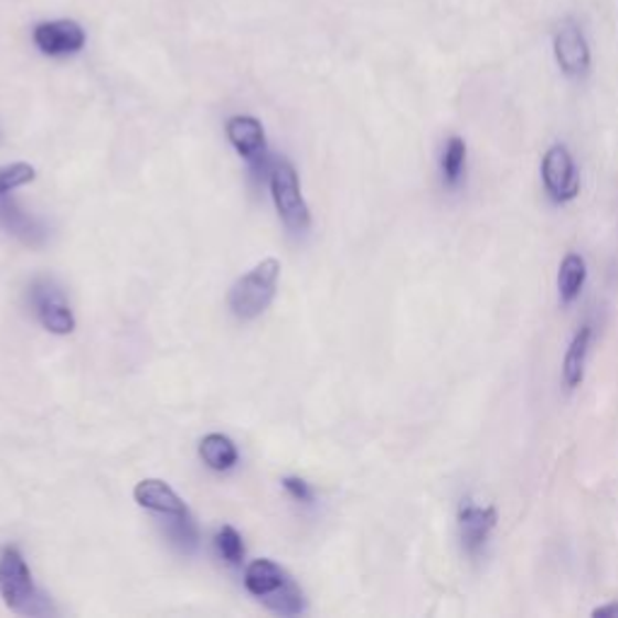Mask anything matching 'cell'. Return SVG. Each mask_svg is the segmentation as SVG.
<instances>
[{"mask_svg": "<svg viewBox=\"0 0 618 618\" xmlns=\"http://www.w3.org/2000/svg\"><path fill=\"white\" fill-rule=\"evenodd\" d=\"M244 587L252 597L264 601L278 616L305 614V595L295 579L278 563L259 558L252 561L244 571Z\"/></svg>", "mask_w": 618, "mask_h": 618, "instance_id": "1", "label": "cell"}, {"mask_svg": "<svg viewBox=\"0 0 618 618\" xmlns=\"http://www.w3.org/2000/svg\"><path fill=\"white\" fill-rule=\"evenodd\" d=\"M0 597L10 611L20 616H44L51 611L18 546L0 548Z\"/></svg>", "mask_w": 618, "mask_h": 618, "instance_id": "2", "label": "cell"}, {"mask_svg": "<svg viewBox=\"0 0 618 618\" xmlns=\"http://www.w3.org/2000/svg\"><path fill=\"white\" fill-rule=\"evenodd\" d=\"M280 278V262L278 259H264L256 264L249 274H244L235 286L230 288L227 305L232 315L239 319H256L264 315L268 305L276 298Z\"/></svg>", "mask_w": 618, "mask_h": 618, "instance_id": "3", "label": "cell"}, {"mask_svg": "<svg viewBox=\"0 0 618 618\" xmlns=\"http://www.w3.org/2000/svg\"><path fill=\"white\" fill-rule=\"evenodd\" d=\"M270 199L276 203L280 221L292 232H305L309 223H312L309 205L305 203L300 191L298 172H295V167L286 160L278 162L274 170H270Z\"/></svg>", "mask_w": 618, "mask_h": 618, "instance_id": "4", "label": "cell"}, {"mask_svg": "<svg viewBox=\"0 0 618 618\" xmlns=\"http://www.w3.org/2000/svg\"><path fill=\"white\" fill-rule=\"evenodd\" d=\"M498 526V510L491 505H479L471 498L461 500L457 508V532L461 548L469 558H481Z\"/></svg>", "mask_w": 618, "mask_h": 618, "instance_id": "5", "label": "cell"}, {"mask_svg": "<svg viewBox=\"0 0 618 618\" xmlns=\"http://www.w3.org/2000/svg\"><path fill=\"white\" fill-rule=\"evenodd\" d=\"M30 302L34 307L36 319L42 321V327L56 337H66L75 329V317L71 312V305L63 298L61 288L54 280L39 278L30 288Z\"/></svg>", "mask_w": 618, "mask_h": 618, "instance_id": "6", "label": "cell"}, {"mask_svg": "<svg viewBox=\"0 0 618 618\" xmlns=\"http://www.w3.org/2000/svg\"><path fill=\"white\" fill-rule=\"evenodd\" d=\"M541 182L556 203H568L579 193V174L571 150L563 143L551 146L541 160Z\"/></svg>", "mask_w": 618, "mask_h": 618, "instance_id": "7", "label": "cell"}, {"mask_svg": "<svg viewBox=\"0 0 618 618\" xmlns=\"http://www.w3.org/2000/svg\"><path fill=\"white\" fill-rule=\"evenodd\" d=\"M553 56L558 68L568 77H585L592 66V51L583 28L575 22H565L553 34Z\"/></svg>", "mask_w": 618, "mask_h": 618, "instance_id": "8", "label": "cell"}, {"mask_svg": "<svg viewBox=\"0 0 618 618\" xmlns=\"http://www.w3.org/2000/svg\"><path fill=\"white\" fill-rule=\"evenodd\" d=\"M32 39H34V46L42 51L44 56L51 58L81 54L87 42L85 30L75 20H54V22L36 24Z\"/></svg>", "mask_w": 618, "mask_h": 618, "instance_id": "9", "label": "cell"}, {"mask_svg": "<svg viewBox=\"0 0 618 618\" xmlns=\"http://www.w3.org/2000/svg\"><path fill=\"white\" fill-rule=\"evenodd\" d=\"M227 140L244 160L259 167L266 162V134L259 119L254 116H232L225 124Z\"/></svg>", "mask_w": 618, "mask_h": 618, "instance_id": "10", "label": "cell"}, {"mask_svg": "<svg viewBox=\"0 0 618 618\" xmlns=\"http://www.w3.org/2000/svg\"><path fill=\"white\" fill-rule=\"evenodd\" d=\"M0 227H6L10 235H15L24 244H32V247H39L46 239V227L36 217L24 213L12 199V193L0 196Z\"/></svg>", "mask_w": 618, "mask_h": 618, "instance_id": "11", "label": "cell"}, {"mask_svg": "<svg viewBox=\"0 0 618 618\" xmlns=\"http://www.w3.org/2000/svg\"><path fill=\"white\" fill-rule=\"evenodd\" d=\"M134 498L140 508L158 512V514H162V518H170V514H182L189 510L184 505V500L177 496L174 488L160 479L140 481L134 488Z\"/></svg>", "mask_w": 618, "mask_h": 618, "instance_id": "12", "label": "cell"}, {"mask_svg": "<svg viewBox=\"0 0 618 618\" xmlns=\"http://www.w3.org/2000/svg\"><path fill=\"white\" fill-rule=\"evenodd\" d=\"M589 343H592V327L583 324L575 331V337L563 358V382L568 390H577V386L585 380Z\"/></svg>", "mask_w": 618, "mask_h": 618, "instance_id": "13", "label": "cell"}, {"mask_svg": "<svg viewBox=\"0 0 618 618\" xmlns=\"http://www.w3.org/2000/svg\"><path fill=\"white\" fill-rule=\"evenodd\" d=\"M199 455L213 471H230L239 459L235 443H232L227 435H221V433L205 435L201 445H199Z\"/></svg>", "mask_w": 618, "mask_h": 618, "instance_id": "14", "label": "cell"}, {"mask_svg": "<svg viewBox=\"0 0 618 618\" xmlns=\"http://www.w3.org/2000/svg\"><path fill=\"white\" fill-rule=\"evenodd\" d=\"M587 280V262L579 254H568L561 262L558 268V292L565 305H571L579 298Z\"/></svg>", "mask_w": 618, "mask_h": 618, "instance_id": "15", "label": "cell"}, {"mask_svg": "<svg viewBox=\"0 0 618 618\" xmlns=\"http://www.w3.org/2000/svg\"><path fill=\"white\" fill-rule=\"evenodd\" d=\"M440 170H443V179L447 187L461 184L464 172H467V143H464V138L452 136L447 140V146L443 150Z\"/></svg>", "mask_w": 618, "mask_h": 618, "instance_id": "16", "label": "cell"}, {"mask_svg": "<svg viewBox=\"0 0 618 618\" xmlns=\"http://www.w3.org/2000/svg\"><path fill=\"white\" fill-rule=\"evenodd\" d=\"M170 522H167V534L172 536V541L177 546H182L187 551L191 548H196L199 544V530H196V522H193V518L187 512L182 514H170L167 518Z\"/></svg>", "mask_w": 618, "mask_h": 618, "instance_id": "17", "label": "cell"}, {"mask_svg": "<svg viewBox=\"0 0 618 618\" xmlns=\"http://www.w3.org/2000/svg\"><path fill=\"white\" fill-rule=\"evenodd\" d=\"M36 179V170L28 162H12L0 167V196L12 193L15 189L30 184Z\"/></svg>", "mask_w": 618, "mask_h": 618, "instance_id": "18", "label": "cell"}, {"mask_svg": "<svg viewBox=\"0 0 618 618\" xmlns=\"http://www.w3.org/2000/svg\"><path fill=\"white\" fill-rule=\"evenodd\" d=\"M215 546L217 553L230 563V565H239L244 561V544H242V536L235 530V526H221L215 534Z\"/></svg>", "mask_w": 618, "mask_h": 618, "instance_id": "19", "label": "cell"}, {"mask_svg": "<svg viewBox=\"0 0 618 618\" xmlns=\"http://www.w3.org/2000/svg\"><path fill=\"white\" fill-rule=\"evenodd\" d=\"M283 488H286V491L300 502H312L315 500L312 488H309L307 481L298 479V476H288V479H283Z\"/></svg>", "mask_w": 618, "mask_h": 618, "instance_id": "20", "label": "cell"}, {"mask_svg": "<svg viewBox=\"0 0 618 618\" xmlns=\"http://www.w3.org/2000/svg\"><path fill=\"white\" fill-rule=\"evenodd\" d=\"M592 616H597V618H599V616H601V618H604V616H618V604H607V607H599V609L592 611Z\"/></svg>", "mask_w": 618, "mask_h": 618, "instance_id": "21", "label": "cell"}]
</instances>
